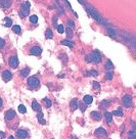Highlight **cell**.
<instances>
[{
	"instance_id": "cell-1",
	"label": "cell",
	"mask_w": 136,
	"mask_h": 139,
	"mask_svg": "<svg viewBox=\"0 0 136 139\" xmlns=\"http://www.w3.org/2000/svg\"><path fill=\"white\" fill-rule=\"evenodd\" d=\"M4 119L6 122V125L10 129H17L18 126V118L13 109H8L5 112Z\"/></svg>"
},
{
	"instance_id": "cell-2",
	"label": "cell",
	"mask_w": 136,
	"mask_h": 139,
	"mask_svg": "<svg viewBox=\"0 0 136 139\" xmlns=\"http://www.w3.org/2000/svg\"><path fill=\"white\" fill-rule=\"evenodd\" d=\"M27 84H28V86L33 89V90H37L39 87H40V79L35 77V76H33V77H29L28 80H27Z\"/></svg>"
},
{
	"instance_id": "cell-3",
	"label": "cell",
	"mask_w": 136,
	"mask_h": 139,
	"mask_svg": "<svg viewBox=\"0 0 136 139\" xmlns=\"http://www.w3.org/2000/svg\"><path fill=\"white\" fill-rule=\"evenodd\" d=\"M86 10H87L88 12H89L90 15L92 16V17H93L94 19H96V20H97L98 23L102 24V25L104 24V20H103L102 18H101V17H100L98 16V13H97L96 11H95V10H94L93 8H91V7H89V6H87V5H86Z\"/></svg>"
},
{
	"instance_id": "cell-4",
	"label": "cell",
	"mask_w": 136,
	"mask_h": 139,
	"mask_svg": "<svg viewBox=\"0 0 136 139\" xmlns=\"http://www.w3.org/2000/svg\"><path fill=\"white\" fill-rule=\"evenodd\" d=\"M41 52H42L41 47H40L39 45H37V44H33L30 47V49H29V54L35 55V56H39V55L41 54Z\"/></svg>"
},
{
	"instance_id": "cell-5",
	"label": "cell",
	"mask_w": 136,
	"mask_h": 139,
	"mask_svg": "<svg viewBox=\"0 0 136 139\" xmlns=\"http://www.w3.org/2000/svg\"><path fill=\"white\" fill-rule=\"evenodd\" d=\"M30 2H25L24 4H22V11H19V17H21V18H24L26 16H28L29 13V10H30Z\"/></svg>"
},
{
	"instance_id": "cell-6",
	"label": "cell",
	"mask_w": 136,
	"mask_h": 139,
	"mask_svg": "<svg viewBox=\"0 0 136 139\" xmlns=\"http://www.w3.org/2000/svg\"><path fill=\"white\" fill-rule=\"evenodd\" d=\"M90 58H91V61L95 62V64H98V62H100V60H101V55L97 50H94L90 54Z\"/></svg>"
},
{
	"instance_id": "cell-7",
	"label": "cell",
	"mask_w": 136,
	"mask_h": 139,
	"mask_svg": "<svg viewBox=\"0 0 136 139\" xmlns=\"http://www.w3.org/2000/svg\"><path fill=\"white\" fill-rule=\"evenodd\" d=\"M122 101H123V104H124V105H125L126 107H131V106H132V104H133L131 95H128V94L125 95V96L123 97Z\"/></svg>"
},
{
	"instance_id": "cell-8",
	"label": "cell",
	"mask_w": 136,
	"mask_h": 139,
	"mask_svg": "<svg viewBox=\"0 0 136 139\" xmlns=\"http://www.w3.org/2000/svg\"><path fill=\"white\" fill-rule=\"evenodd\" d=\"M17 137L22 138V139L23 138H28V137H30V134H29V132L25 129H18L17 131Z\"/></svg>"
},
{
	"instance_id": "cell-9",
	"label": "cell",
	"mask_w": 136,
	"mask_h": 139,
	"mask_svg": "<svg viewBox=\"0 0 136 139\" xmlns=\"http://www.w3.org/2000/svg\"><path fill=\"white\" fill-rule=\"evenodd\" d=\"M8 64H9V66H10L11 68H13V69L17 68V66H18V59H17V55H12V56L9 57Z\"/></svg>"
},
{
	"instance_id": "cell-10",
	"label": "cell",
	"mask_w": 136,
	"mask_h": 139,
	"mask_svg": "<svg viewBox=\"0 0 136 139\" xmlns=\"http://www.w3.org/2000/svg\"><path fill=\"white\" fill-rule=\"evenodd\" d=\"M94 135L96 137H106L107 133H106V131H105L104 128H98V129L95 130Z\"/></svg>"
},
{
	"instance_id": "cell-11",
	"label": "cell",
	"mask_w": 136,
	"mask_h": 139,
	"mask_svg": "<svg viewBox=\"0 0 136 139\" xmlns=\"http://www.w3.org/2000/svg\"><path fill=\"white\" fill-rule=\"evenodd\" d=\"M11 79H12V74L9 71H7V70L3 71V73H2V80L5 81V82H8Z\"/></svg>"
},
{
	"instance_id": "cell-12",
	"label": "cell",
	"mask_w": 136,
	"mask_h": 139,
	"mask_svg": "<svg viewBox=\"0 0 136 139\" xmlns=\"http://www.w3.org/2000/svg\"><path fill=\"white\" fill-rule=\"evenodd\" d=\"M90 117L94 121H99V120H101V118H102V115H101L99 112H92L90 114Z\"/></svg>"
},
{
	"instance_id": "cell-13",
	"label": "cell",
	"mask_w": 136,
	"mask_h": 139,
	"mask_svg": "<svg viewBox=\"0 0 136 139\" xmlns=\"http://www.w3.org/2000/svg\"><path fill=\"white\" fill-rule=\"evenodd\" d=\"M32 108H33V110H35V112H40L41 110V105L37 102V100H33V102H32Z\"/></svg>"
},
{
	"instance_id": "cell-14",
	"label": "cell",
	"mask_w": 136,
	"mask_h": 139,
	"mask_svg": "<svg viewBox=\"0 0 136 139\" xmlns=\"http://www.w3.org/2000/svg\"><path fill=\"white\" fill-rule=\"evenodd\" d=\"M104 118H105V121H106V123L108 125H111L113 123V114L112 113H105Z\"/></svg>"
},
{
	"instance_id": "cell-15",
	"label": "cell",
	"mask_w": 136,
	"mask_h": 139,
	"mask_svg": "<svg viewBox=\"0 0 136 139\" xmlns=\"http://www.w3.org/2000/svg\"><path fill=\"white\" fill-rule=\"evenodd\" d=\"M30 72H31V70H30V69H28V68H26V69L22 70V71L19 72V77L25 78V77H27V76H28V75L30 74Z\"/></svg>"
},
{
	"instance_id": "cell-16",
	"label": "cell",
	"mask_w": 136,
	"mask_h": 139,
	"mask_svg": "<svg viewBox=\"0 0 136 139\" xmlns=\"http://www.w3.org/2000/svg\"><path fill=\"white\" fill-rule=\"evenodd\" d=\"M70 107L72 110H75V109H77L79 107V102L76 100V99H73L70 103Z\"/></svg>"
},
{
	"instance_id": "cell-17",
	"label": "cell",
	"mask_w": 136,
	"mask_h": 139,
	"mask_svg": "<svg viewBox=\"0 0 136 139\" xmlns=\"http://www.w3.org/2000/svg\"><path fill=\"white\" fill-rule=\"evenodd\" d=\"M37 119H38V121L40 122V124H42V125H44V124H46V121L43 119V113L40 110V112H38V115H37Z\"/></svg>"
},
{
	"instance_id": "cell-18",
	"label": "cell",
	"mask_w": 136,
	"mask_h": 139,
	"mask_svg": "<svg viewBox=\"0 0 136 139\" xmlns=\"http://www.w3.org/2000/svg\"><path fill=\"white\" fill-rule=\"evenodd\" d=\"M111 105V101L110 100H103V101H101L100 104H99V107L100 108H106Z\"/></svg>"
},
{
	"instance_id": "cell-19",
	"label": "cell",
	"mask_w": 136,
	"mask_h": 139,
	"mask_svg": "<svg viewBox=\"0 0 136 139\" xmlns=\"http://www.w3.org/2000/svg\"><path fill=\"white\" fill-rule=\"evenodd\" d=\"M83 101H84L86 104H90V103H92L93 98H92V96H90V95H85L84 98H83Z\"/></svg>"
},
{
	"instance_id": "cell-20",
	"label": "cell",
	"mask_w": 136,
	"mask_h": 139,
	"mask_svg": "<svg viewBox=\"0 0 136 139\" xmlns=\"http://www.w3.org/2000/svg\"><path fill=\"white\" fill-rule=\"evenodd\" d=\"M11 30H12V32H13V33H16V34H21V32H22L21 27H19L18 25H15V26H12Z\"/></svg>"
},
{
	"instance_id": "cell-21",
	"label": "cell",
	"mask_w": 136,
	"mask_h": 139,
	"mask_svg": "<svg viewBox=\"0 0 136 139\" xmlns=\"http://www.w3.org/2000/svg\"><path fill=\"white\" fill-rule=\"evenodd\" d=\"M1 4H2V6L4 8H8L9 6L11 5V0H2Z\"/></svg>"
},
{
	"instance_id": "cell-22",
	"label": "cell",
	"mask_w": 136,
	"mask_h": 139,
	"mask_svg": "<svg viewBox=\"0 0 136 139\" xmlns=\"http://www.w3.org/2000/svg\"><path fill=\"white\" fill-rule=\"evenodd\" d=\"M60 44H62V45H67V46H69L70 48L74 47V43L71 42V41H69V40H63L62 42H60Z\"/></svg>"
},
{
	"instance_id": "cell-23",
	"label": "cell",
	"mask_w": 136,
	"mask_h": 139,
	"mask_svg": "<svg viewBox=\"0 0 136 139\" xmlns=\"http://www.w3.org/2000/svg\"><path fill=\"white\" fill-rule=\"evenodd\" d=\"M45 37L48 38V39H51L53 37V33L51 31V29H47L46 32H45Z\"/></svg>"
},
{
	"instance_id": "cell-24",
	"label": "cell",
	"mask_w": 136,
	"mask_h": 139,
	"mask_svg": "<svg viewBox=\"0 0 136 139\" xmlns=\"http://www.w3.org/2000/svg\"><path fill=\"white\" fill-rule=\"evenodd\" d=\"M113 115H116V116H118V117H123V110H122L121 107H119L117 110L113 112Z\"/></svg>"
},
{
	"instance_id": "cell-25",
	"label": "cell",
	"mask_w": 136,
	"mask_h": 139,
	"mask_svg": "<svg viewBox=\"0 0 136 139\" xmlns=\"http://www.w3.org/2000/svg\"><path fill=\"white\" fill-rule=\"evenodd\" d=\"M92 87H93L94 90H96V91H99V90H100V85H99V83L96 82V81H94L92 83Z\"/></svg>"
},
{
	"instance_id": "cell-26",
	"label": "cell",
	"mask_w": 136,
	"mask_h": 139,
	"mask_svg": "<svg viewBox=\"0 0 136 139\" xmlns=\"http://www.w3.org/2000/svg\"><path fill=\"white\" fill-rule=\"evenodd\" d=\"M30 22L32 24H36L38 22V17L36 15H33V16H30Z\"/></svg>"
},
{
	"instance_id": "cell-27",
	"label": "cell",
	"mask_w": 136,
	"mask_h": 139,
	"mask_svg": "<svg viewBox=\"0 0 136 139\" xmlns=\"http://www.w3.org/2000/svg\"><path fill=\"white\" fill-rule=\"evenodd\" d=\"M18 110H19V113H22V114H26L27 113V108H26V106L24 105V104H19V105H18Z\"/></svg>"
},
{
	"instance_id": "cell-28",
	"label": "cell",
	"mask_w": 136,
	"mask_h": 139,
	"mask_svg": "<svg viewBox=\"0 0 136 139\" xmlns=\"http://www.w3.org/2000/svg\"><path fill=\"white\" fill-rule=\"evenodd\" d=\"M85 76H97V71H94V70H92V71H88V72H86Z\"/></svg>"
},
{
	"instance_id": "cell-29",
	"label": "cell",
	"mask_w": 136,
	"mask_h": 139,
	"mask_svg": "<svg viewBox=\"0 0 136 139\" xmlns=\"http://www.w3.org/2000/svg\"><path fill=\"white\" fill-rule=\"evenodd\" d=\"M73 30L71 29V28H68V29H67V37L68 38H72L73 37Z\"/></svg>"
},
{
	"instance_id": "cell-30",
	"label": "cell",
	"mask_w": 136,
	"mask_h": 139,
	"mask_svg": "<svg viewBox=\"0 0 136 139\" xmlns=\"http://www.w3.org/2000/svg\"><path fill=\"white\" fill-rule=\"evenodd\" d=\"M114 68V65H113V62L111 60H107L106 61V65H105V69L106 70H112Z\"/></svg>"
},
{
	"instance_id": "cell-31",
	"label": "cell",
	"mask_w": 136,
	"mask_h": 139,
	"mask_svg": "<svg viewBox=\"0 0 136 139\" xmlns=\"http://www.w3.org/2000/svg\"><path fill=\"white\" fill-rule=\"evenodd\" d=\"M57 31H58L59 34H63V33L65 32V27H64V25H58V26H57Z\"/></svg>"
},
{
	"instance_id": "cell-32",
	"label": "cell",
	"mask_w": 136,
	"mask_h": 139,
	"mask_svg": "<svg viewBox=\"0 0 136 139\" xmlns=\"http://www.w3.org/2000/svg\"><path fill=\"white\" fill-rule=\"evenodd\" d=\"M12 25V22H11V19L8 18V17H5V27H10Z\"/></svg>"
},
{
	"instance_id": "cell-33",
	"label": "cell",
	"mask_w": 136,
	"mask_h": 139,
	"mask_svg": "<svg viewBox=\"0 0 136 139\" xmlns=\"http://www.w3.org/2000/svg\"><path fill=\"white\" fill-rule=\"evenodd\" d=\"M113 77H114V73H113V72H107L106 75H105V78H106L107 80H112Z\"/></svg>"
},
{
	"instance_id": "cell-34",
	"label": "cell",
	"mask_w": 136,
	"mask_h": 139,
	"mask_svg": "<svg viewBox=\"0 0 136 139\" xmlns=\"http://www.w3.org/2000/svg\"><path fill=\"white\" fill-rule=\"evenodd\" d=\"M43 102L46 104V106H47V107H50V106H51V104H52L51 101H50L48 98H44V99H43Z\"/></svg>"
},
{
	"instance_id": "cell-35",
	"label": "cell",
	"mask_w": 136,
	"mask_h": 139,
	"mask_svg": "<svg viewBox=\"0 0 136 139\" xmlns=\"http://www.w3.org/2000/svg\"><path fill=\"white\" fill-rule=\"evenodd\" d=\"M79 107L81 108V110L82 112H85V109H86V103H79Z\"/></svg>"
},
{
	"instance_id": "cell-36",
	"label": "cell",
	"mask_w": 136,
	"mask_h": 139,
	"mask_svg": "<svg viewBox=\"0 0 136 139\" xmlns=\"http://www.w3.org/2000/svg\"><path fill=\"white\" fill-rule=\"evenodd\" d=\"M107 32H108V35H110V36H112V37H115V36H116V33H115L114 30H111V29H110Z\"/></svg>"
},
{
	"instance_id": "cell-37",
	"label": "cell",
	"mask_w": 136,
	"mask_h": 139,
	"mask_svg": "<svg viewBox=\"0 0 136 139\" xmlns=\"http://www.w3.org/2000/svg\"><path fill=\"white\" fill-rule=\"evenodd\" d=\"M4 45H5V40H3V39L0 38V48H3Z\"/></svg>"
},
{
	"instance_id": "cell-38",
	"label": "cell",
	"mask_w": 136,
	"mask_h": 139,
	"mask_svg": "<svg viewBox=\"0 0 136 139\" xmlns=\"http://www.w3.org/2000/svg\"><path fill=\"white\" fill-rule=\"evenodd\" d=\"M68 25H69L70 28H74V22H73V20H71V19L68 20Z\"/></svg>"
},
{
	"instance_id": "cell-39",
	"label": "cell",
	"mask_w": 136,
	"mask_h": 139,
	"mask_svg": "<svg viewBox=\"0 0 136 139\" xmlns=\"http://www.w3.org/2000/svg\"><path fill=\"white\" fill-rule=\"evenodd\" d=\"M130 137H131V138H135V137H136L135 130H132V131H131V133H130Z\"/></svg>"
},
{
	"instance_id": "cell-40",
	"label": "cell",
	"mask_w": 136,
	"mask_h": 139,
	"mask_svg": "<svg viewBox=\"0 0 136 139\" xmlns=\"http://www.w3.org/2000/svg\"><path fill=\"white\" fill-rule=\"evenodd\" d=\"M78 1L81 3V4H83V5H86V2L84 1V0H78Z\"/></svg>"
},
{
	"instance_id": "cell-41",
	"label": "cell",
	"mask_w": 136,
	"mask_h": 139,
	"mask_svg": "<svg viewBox=\"0 0 136 139\" xmlns=\"http://www.w3.org/2000/svg\"><path fill=\"white\" fill-rule=\"evenodd\" d=\"M2 105H3V101H2V99H1V97H0V108L2 107Z\"/></svg>"
},
{
	"instance_id": "cell-42",
	"label": "cell",
	"mask_w": 136,
	"mask_h": 139,
	"mask_svg": "<svg viewBox=\"0 0 136 139\" xmlns=\"http://www.w3.org/2000/svg\"><path fill=\"white\" fill-rule=\"evenodd\" d=\"M4 136H5V134L2 133V132H0V137H4Z\"/></svg>"
}]
</instances>
